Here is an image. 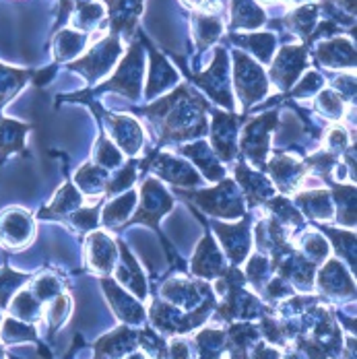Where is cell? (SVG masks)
Masks as SVG:
<instances>
[{"label": "cell", "instance_id": "5", "mask_svg": "<svg viewBox=\"0 0 357 359\" xmlns=\"http://www.w3.org/2000/svg\"><path fill=\"white\" fill-rule=\"evenodd\" d=\"M277 111H264L258 118L250 120L242 130L238 153H242L256 168H264L267 163L271 151V133L277 124Z\"/></svg>", "mask_w": 357, "mask_h": 359}, {"label": "cell", "instance_id": "45", "mask_svg": "<svg viewBox=\"0 0 357 359\" xmlns=\"http://www.w3.org/2000/svg\"><path fill=\"white\" fill-rule=\"evenodd\" d=\"M81 2H85V0H60V17H58V25H62V23L69 19V15L74 11V6H76V4H81Z\"/></svg>", "mask_w": 357, "mask_h": 359}, {"label": "cell", "instance_id": "35", "mask_svg": "<svg viewBox=\"0 0 357 359\" xmlns=\"http://www.w3.org/2000/svg\"><path fill=\"white\" fill-rule=\"evenodd\" d=\"M223 258L217 250V246L213 244L211 236H205V240L201 242V248L194 256V271L201 273V275H213V273H221V264Z\"/></svg>", "mask_w": 357, "mask_h": 359}, {"label": "cell", "instance_id": "34", "mask_svg": "<svg viewBox=\"0 0 357 359\" xmlns=\"http://www.w3.org/2000/svg\"><path fill=\"white\" fill-rule=\"evenodd\" d=\"M32 74L34 71H19V69L0 65V109L25 87V83L29 81Z\"/></svg>", "mask_w": 357, "mask_h": 359}, {"label": "cell", "instance_id": "16", "mask_svg": "<svg viewBox=\"0 0 357 359\" xmlns=\"http://www.w3.org/2000/svg\"><path fill=\"white\" fill-rule=\"evenodd\" d=\"M236 180H238L236 182L238 188L242 190L244 198L250 201L252 207H260L275 196V188H273L271 180L262 176L260 172H254L248 163H238Z\"/></svg>", "mask_w": 357, "mask_h": 359}, {"label": "cell", "instance_id": "12", "mask_svg": "<svg viewBox=\"0 0 357 359\" xmlns=\"http://www.w3.org/2000/svg\"><path fill=\"white\" fill-rule=\"evenodd\" d=\"M34 219L19 207L0 213V244L6 248H25L34 240Z\"/></svg>", "mask_w": 357, "mask_h": 359}, {"label": "cell", "instance_id": "43", "mask_svg": "<svg viewBox=\"0 0 357 359\" xmlns=\"http://www.w3.org/2000/svg\"><path fill=\"white\" fill-rule=\"evenodd\" d=\"M345 102H356V76L353 74H345L332 81V87Z\"/></svg>", "mask_w": 357, "mask_h": 359}, {"label": "cell", "instance_id": "3", "mask_svg": "<svg viewBox=\"0 0 357 359\" xmlns=\"http://www.w3.org/2000/svg\"><path fill=\"white\" fill-rule=\"evenodd\" d=\"M234 87L244 109H248L262 97H267V93L271 91V81L262 69V65H258L252 56L244 54L242 50L234 52Z\"/></svg>", "mask_w": 357, "mask_h": 359}, {"label": "cell", "instance_id": "1", "mask_svg": "<svg viewBox=\"0 0 357 359\" xmlns=\"http://www.w3.org/2000/svg\"><path fill=\"white\" fill-rule=\"evenodd\" d=\"M207 102L192 91L188 85H180L178 89L149 108L143 109V116L151 122L157 133L159 147L170 143L194 141L207 135Z\"/></svg>", "mask_w": 357, "mask_h": 359}, {"label": "cell", "instance_id": "2", "mask_svg": "<svg viewBox=\"0 0 357 359\" xmlns=\"http://www.w3.org/2000/svg\"><path fill=\"white\" fill-rule=\"evenodd\" d=\"M186 201H192L196 207H201L205 213L223 219H238L246 215V198L238 184L234 180L223 178L211 190H198V192H184L178 190Z\"/></svg>", "mask_w": 357, "mask_h": 359}, {"label": "cell", "instance_id": "46", "mask_svg": "<svg viewBox=\"0 0 357 359\" xmlns=\"http://www.w3.org/2000/svg\"><path fill=\"white\" fill-rule=\"evenodd\" d=\"M262 2H273V0H262ZM283 2H291L293 4V2H308V0H283Z\"/></svg>", "mask_w": 357, "mask_h": 359}, {"label": "cell", "instance_id": "18", "mask_svg": "<svg viewBox=\"0 0 357 359\" xmlns=\"http://www.w3.org/2000/svg\"><path fill=\"white\" fill-rule=\"evenodd\" d=\"M147 46H149V43H147ZM149 50H151V72H149V83H147L144 95H147L149 100H153V97H157L159 93L168 91L172 85L178 83V72H176V69H174L159 52H155L151 46H149Z\"/></svg>", "mask_w": 357, "mask_h": 359}, {"label": "cell", "instance_id": "15", "mask_svg": "<svg viewBox=\"0 0 357 359\" xmlns=\"http://www.w3.org/2000/svg\"><path fill=\"white\" fill-rule=\"evenodd\" d=\"M262 170L273 178V182L279 186L281 192L295 190L302 184L304 176H306L304 161H297V159L289 157L285 153H275L273 159H267Z\"/></svg>", "mask_w": 357, "mask_h": 359}, {"label": "cell", "instance_id": "33", "mask_svg": "<svg viewBox=\"0 0 357 359\" xmlns=\"http://www.w3.org/2000/svg\"><path fill=\"white\" fill-rule=\"evenodd\" d=\"M107 182H109V176H107V170L95 165V163H85L76 176H74V184L85 192V194H91V196H102L106 194Z\"/></svg>", "mask_w": 357, "mask_h": 359}, {"label": "cell", "instance_id": "37", "mask_svg": "<svg viewBox=\"0 0 357 359\" xmlns=\"http://www.w3.org/2000/svg\"><path fill=\"white\" fill-rule=\"evenodd\" d=\"M122 157H124L122 151L102 133L100 141L95 144V155H93L95 165H100L104 170H114V168H120L122 165Z\"/></svg>", "mask_w": 357, "mask_h": 359}, {"label": "cell", "instance_id": "14", "mask_svg": "<svg viewBox=\"0 0 357 359\" xmlns=\"http://www.w3.org/2000/svg\"><path fill=\"white\" fill-rule=\"evenodd\" d=\"M144 0H106L109 34L118 37H130L137 32V21L143 13Z\"/></svg>", "mask_w": 357, "mask_h": 359}, {"label": "cell", "instance_id": "20", "mask_svg": "<svg viewBox=\"0 0 357 359\" xmlns=\"http://www.w3.org/2000/svg\"><path fill=\"white\" fill-rule=\"evenodd\" d=\"M178 151L182 155H186L192 163H196L198 170L205 174L207 180L219 182V180L225 178V168L217 161V155L207 143L198 141L194 144H184V147H180Z\"/></svg>", "mask_w": 357, "mask_h": 359}, {"label": "cell", "instance_id": "47", "mask_svg": "<svg viewBox=\"0 0 357 359\" xmlns=\"http://www.w3.org/2000/svg\"><path fill=\"white\" fill-rule=\"evenodd\" d=\"M0 359H2V349H0Z\"/></svg>", "mask_w": 357, "mask_h": 359}, {"label": "cell", "instance_id": "36", "mask_svg": "<svg viewBox=\"0 0 357 359\" xmlns=\"http://www.w3.org/2000/svg\"><path fill=\"white\" fill-rule=\"evenodd\" d=\"M316 109L328 120H341L345 116V100L335 89H322L316 95Z\"/></svg>", "mask_w": 357, "mask_h": 359}, {"label": "cell", "instance_id": "24", "mask_svg": "<svg viewBox=\"0 0 357 359\" xmlns=\"http://www.w3.org/2000/svg\"><path fill=\"white\" fill-rule=\"evenodd\" d=\"M106 4L100 0H85L74 6L71 25L81 34H93L106 21Z\"/></svg>", "mask_w": 357, "mask_h": 359}, {"label": "cell", "instance_id": "22", "mask_svg": "<svg viewBox=\"0 0 357 359\" xmlns=\"http://www.w3.org/2000/svg\"><path fill=\"white\" fill-rule=\"evenodd\" d=\"M81 207H83V194L76 190V186H72L69 182L56 192L54 201L39 213V217L41 219H69Z\"/></svg>", "mask_w": 357, "mask_h": 359}, {"label": "cell", "instance_id": "30", "mask_svg": "<svg viewBox=\"0 0 357 359\" xmlns=\"http://www.w3.org/2000/svg\"><path fill=\"white\" fill-rule=\"evenodd\" d=\"M332 205L335 219L345 227H356V184H332Z\"/></svg>", "mask_w": 357, "mask_h": 359}, {"label": "cell", "instance_id": "40", "mask_svg": "<svg viewBox=\"0 0 357 359\" xmlns=\"http://www.w3.org/2000/svg\"><path fill=\"white\" fill-rule=\"evenodd\" d=\"M324 143H326V151L332 153V155H339V153H345L349 147H351V133L341 126V124H335L328 128L326 137H324Z\"/></svg>", "mask_w": 357, "mask_h": 359}, {"label": "cell", "instance_id": "17", "mask_svg": "<svg viewBox=\"0 0 357 359\" xmlns=\"http://www.w3.org/2000/svg\"><path fill=\"white\" fill-rule=\"evenodd\" d=\"M316 60L328 69H356V48L349 37H330L318 43Z\"/></svg>", "mask_w": 357, "mask_h": 359}, {"label": "cell", "instance_id": "19", "mask_svg": "<svg viewBox=\"0 0 357 359\" xmlns=\"http://www.w3.org/2000/svg\"><path fill=\"white\" fill-rule=\"evenodd\" d=\"M217 236L221 238L227 254L231 256L234 262H240L246 252L250 248V229H248V219H244L240 225H221L215 223Z\"/></svg>", "mask_w": 357, "mask_h": 359}, {"label": "cell", "instance_id": "25", "mask_svg": "<svg viewBox=\"0 0 357 359\" xmlns=\"http://www.w3.org/2000/svg\"><path fill=\"white\" fill-rule=\"evenodd\" d=\"M267 21L264 11L258 6L256 0H231V32H242L248 29L254 32L258 27H262Z\"/></svg>", "mask_w": 357, "mask_h": 359}, {"label": "cell", "instance_id": "21", "mask_svg": "<svg viewBox=\"0 0 357 359\" xmlns=\"http://www.w3.org/2000/svg\"><path fill=\"white\" fill-rule=\"evenodd\" d=\"M32 130L29 124L0 118V165L13 155L25 151V137Z\"/></svg>", "mask_w": 357, "mask_h": 359}, {"label": "cell", "instance_id": "6", "mask_svg": "<svg viewBox=\"0 0 357 359\" xmlns=\"http://www.w3.org/2000/svg\"><path fill=\"white\" fill-rule=\"evenodd\" d=\"M143 46L141 43H133L128 54L124 56V60L118 65L116 72L112 74V79L100 85L95 89V93H102V91H116L128 100H139L141 95V81H143Z\"/></svg>", "mask_w": 357, "mask_h": 359}, {"label": "cell", "instance_id": "7", "mask_svg": "<svg viewBox=\"0 0 357 359\" xmlns=\"http://www.w3.org/2000/svg\"><path fill=\"white\" fill-rule=\"evenodd\" d=\"M172 207H174V196H170V192L161 186V182L153 178L147 180L141 186V205L128 223L130 225L144 223V225L153 227L155 231H159V219Z\"/></svg>", "mask_w": 357, "mask_h": 359}, {"label": "cell", "instance_id": "41", "mask_svg": "<svg viewBox=\"0 0 357 359\" xmlns=\"http://www.w3.org/2000/svg\"><path fill=\"white\" fill-rule=\"evenodd\" d=\"M97 211H100V207L95 205V207H91V209H79L74 215L71 217V221L81 229V231H91V229H95L97 227V221H100V215H97Z\"/></svg>", "mask_w": 357, "mask_h": 359}, {"label": "cell", "instance_id": "39", "mask_svg": "<svg viewBox=\"0 0 357 359\" xmlns=\"http://www.w3.org/2000/svg\"><path fill=\"white\" fill-rule=\"evenodd\" d=\"M322 85H324V79H322L321 72L310 71L306 72L304 79L297 81V85H293L289 91H291V97H295V100H306V97L316 95L322 89Z\"/></svg>", "mask_w": 357, "mask_h": 359}, {"label": "cell", "instance_id": "44", "mask_svg": "<svg viewBox=\"0 0 357 359\" xmlns=\"http://www.w3.org/2000/svg\"><path fill=\"white\" fill-rule=\"evenodd\" d=\"M186 6L190 8H196V11H207V13H217L223 8V4L219 0H182Z\"/></svg>", "mask_w": 357, "mask_h": 359}, {"label": "cell", "instance_id": "9", "mask_svg": "<svg viewBox=\"0 0 357 359\" xmlns=\"http://www.w3.org/2000/svg\"><path fill=\"white\" fill-rule=\"evenodd\" d=\"M93 109L106 122L107 139L114 141V144L122 151V155L135 157L143 147V128H141V124L133 116H126V114L114 116L109 111H104L100 106H93Z\"/></svg>", "mask_w": 357, "mask_h": 359}, {"label": "cell", "instance_id": "38", "mask_svg": "<svg viewBox=\"0 0 357 359\" xmlns=\"http://www.w3.org/2000/svg\"><path fill=\"white\" fill-rule=\"evenodd\" d=\"M139 170H141V161L130 159V161L116 174V178H112L107 182L106 198L114 196V194H120L122 190L133 188V184L137 182V172H139Z\"/></svg>", "mask_w": 357, "mask_h": 359}, {"label": "cell", "instance_id": "32", "mask_svg": "<svg viewBox=\"0 0 357 359\" xmlns=\"http://www.w3.org/2000/svg\"><path fill=\"white\" fill-rule=\"evenodd\" d=\"M137 192L135 190H128L120 196H116L114 201H109L104 211H102V223L107 227H114V225H120V223H126V219L130 217V213L135 211L137 207Z\"/></svg>", "mask_w": 357, "mask_h": 359}, {"label": "cell", "instance_id": "11", "mask_svg": "<svg viewBox=\"0 0 357 359\" xmlns=\"http://www.w3.org/2000/svg\"><path fill=\"white\" fill-rule=\"evenodd\" d=\"M194 83L203 87L219 106L227 109H234V97H231V83H229V62H227V52L217 48L211 69L203 74L194 76Z\"/></svg>", "mask_w": 357, "mask_h": 359}, {"label": "cell", "instance_id": "31", "mask_svg": "<svg viewBox=\"0 0 357 359\" xmlns=\"http://www.w3.org/2000/svg\"><path fill=\"white\" fill-rule=\"evenodd\" d=\"M231 39L242 46L244 50H248L254 54V58H258L262 65H269L275 52V36L269 32H250L244 36H231Z\"/></svg>", "mask_w": 357, "mask_h": 359}, {"label": "cell", "instance_id": "28", "mask_svg": "<svg viewBox=\"0 0 357 359\" xmlns=\"http://www.w3.org/2000/svg\"><path fill=\"white\" fill-rule=\"evenodd\" d=\"M87 250H89V262L95 271H106V273L112 271L116 262V248L104 231H93L89 236Z\"/></svg>", "mask_w": 357, "mask_h": 359}, {"label": "cell", "instance_id": "26", "mask_svg": "<svg viewBox=\"0 0 357 359\" xmlns=\"http://www.w3.org/2000/svg\"><path fill=\"white\" fill-rule=\"evenodd\" d=\"M223 34V21L217 13L196 11L192 15V36L201 50L213 46Z\"/></svg>", "mask_w": 357, "mask_h": 359}, {"label": "cell", "instance_id": "8", "mask_svg": "<svg viewBox=\"0 0 357 359\" xmlns=\"http://www.w3.org/2000/svg\"><path fill=\"white\" fill-rule=\"evenodd\" d=\"M306 67H308V43L283 46L275 56V60L271 62L269 81H273L277 89L289 91L297 83L299 74L306 71Z\"/></svg>", "mask_w": 357, "mask_h": 359}, {"label": "cell", "instance_id": "29", "mask_svg": "<svg viewBox=\"0 0 357 359\" xmlns=\"http://www.w3.org/2000/svg\"><path fill=\"white\" fill-rule=\"evenodd\" d=\"M89 41H91V34H81L76 29H62L60 34H56L54 36V60H56V65L79 56Z\"/></svg>", "mask_w": 357, "mask_h": 359}, {"label": "cell", "instance_id": "27", "mask_svg": "<svg viewBox=\"0 0 357 359\" xmlns=\"http://www.w3.org/2000/svg\"><path fill=\"white\" fill-rule=\"evenodd\" d=\"M318 15H321V6L318 4H314V2L312 4H302L291 15H287L285 19H283V23L287 25V29H291V34L306 39L304 43H308L312 32L318 25Z\"/></svg>", "mask_w": 357, "mask_h": 359}, {"label": "cell", "instance_id": "10", "mask_svg": "<svg viewBox=\"0 0 357 359\" xmlns=\"http://www.w3.org/2000/svg\"><path fill=\"white\" fill-rule=\"evenodd\" d=\"M147 168H151L157 178L174 184L176 188H182V186L194 188V186L203 184L201 174L188 161L174 157L170 153H153L149 159L141 161V170H147Z\"/></svg>", "mask_w": 357, "mask_h": 359}, {"label": "cell", "instance_id": "13", "mask_svg": "<svg viewBox=\"0 0 357 359\" xmlns=\"http://www.w3.org/2000/svg\"><path fill=\"white\" fill-rule=\"evenodd\" d=\"M242 116L238 114H213V128H211V143L213 153L225 163L238 157V128Z\"/></svg>", "mask_w": 357, "mask_h": 359}, {"label": "cell", "instance_id": "23", "mask_svg": "<svg viewBox=\"0 0 357 359\" xmlns=\"http://www.w3.org/2000/svg\"><path fill=\"white\" fill-rule=\"evenodd\" d=\"M295 205L299 207L302 213L310 217V219H321V221H330L335 219V205H332V196L328 190H308V192H299L295 196Z\"/></svg>", "mask_w": 357, "mask_h": 359}, {"label": "cell", "instance_id": "4", "mask_svg": "<svg viewBox=\"0 0 357 359\" xmlns=\"http://www.w3.org/2000/svg\"><path fill=\"white\" fill-rule=\"evenodd\" d=\"M122 37L118 36H104L89 52L71 62V71L79 72L87 79V83H97L104 74L114 69L118 58L122 56Z\"/></svg>", "mask_w": 357, "mask_h": 359}, {"label": "cell", "instance_id": "42", "mask_svg": "<svg viewBox=\"0 0 357 359\" xmlns=\"http://www.w3.org/2000/svg\"><path fill=\"white\" fill-rule=\"evenodd\" d=\"M23 281H25L23 275H17V273H13V271H8V269H4V271L0 273V306H6L8 293L17 287L19 283H23Z\"/></svg>", "mask_w": 357, "mask_h": 359}]
</instances>
